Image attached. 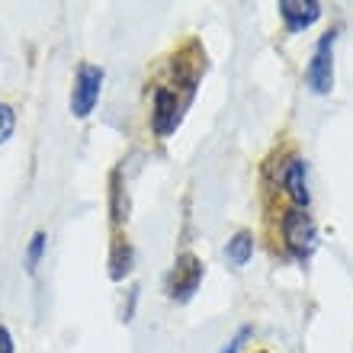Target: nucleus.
I'll use <instances>...</instances> for the list:
<instances>
[{"mask_svg":"<svg viewBox=\"0 0 353 353\" xmlns=\"http://www.w3.org/2000/svg\"><path fill=\"white\" fill-rule=\"evenodd\" d=\"M334 42H337V29H327L325 36L318 39L312 61L305 68V84L318 97H327L334 90Z\"/></svg>","mask_w":353,"mask_h":353,"instance_id":"obj_1","label":"nucleus"},{"mask_svg":"<svg viewBox=\"0 0 353 353\" xmlns=\"http://www.w3.org/2000/svg\"><path fill=\"white\" fill-rule=\"evenodd\" d=\"M103 74L100 65H81L74 74V87H71V112L74 119H87L93 112V106L100 103V93H103Z\"/></svg>","mask_w":353,"mask_h":353,"instance_id":"obj_2","label":"nucleus"},{"mask_svg":"<svg viewBox=\"0 0 353 353\" xmlns=\"http://www.w3.org/2000/svg\"><path fill=\"white\" fill-rule=\"evenodd\" d=\"M283 241H286L289 251L299 254V257H308V254L315 251L318 228L305 209H296V205H292V209L283 215Z\"/></svg>","mask_w":353,"mask_h":353,"instance_id":"obj_3","label":"nucleus"},{"mask_svg":"<svg viewBox=\"0 0 353 353\" xmlns=\"http://www.w3.org/2000/svg\"><path fill=\"white\" fill-rule=\"evenodd\" d=\"M180 110L183 103L176 100L174 87H154V106H151V119H154V132L161 139H168L170 132L180 125Z\"/></svg>","mask_w":353,"mask_h":353,"instance_id":"obj_4","label":"nucleus"},{"mask_svg":"<svg viewBox=\"0 0 353 353\" xmlns=\"http://www.w3.org/2000/svg\"><path fill=\"white\" fill-rule=\"evenodd\" d=\"M199 283H203V263L196 261L193 254H183L176 261L174 273H170V296L176 302H190L193 292L199 289Z\"/></svg>","mask_w":353,"mask_h":353,"instance_id":"obj_5","label":"nucleus"},{"mask_svg":"<svg viewBox=\"0 0 353 353\" xmlns=\"http://www.w3.org/2000/svg\"><path fill=\"white\" fill-rule=\"evenodd\" d=\"M276 10H279V17H283L289 32H305V29L321 17V3H318V0H279Z\"/></svg>","mask_w":353,"mask_h":353,"instance_id":"obj_6","label":"nucleus"},{"mask_svg":"<svg viewBox=\"0 0 353 353\" xmlns=\"http://www.w3.org/2000/svg\"><path fill=\"white\" fill-rule=\"evenodd\" d=\"M283 190L289 193V199L296 203V209H305L312 193H308V176H305V161L289 158L283 168Z\"/></svg>","mask_w":353,"mask_h":353,"instance_id":"obj_7","label":"nucleus"},{"mask_svg":"<svg viewBox=\"0 0 353 353\" xmlns=\"http://www.w3.org/2000/svg\"><path fill=\"white\" fill-rule=\"evenodd\" d=\"M225 257H228V263L232 267H248V261L254 257V238L251 232H238L228 241V248H225Z\"/></svg>","mask_w":353,"mask_h":353,"instance_id":"obj_8","label":"nucleus"},{"mask_svg":"<svg viewBox=\"0 0 353 353\" xmlns=\"http://www.w3.org/2000/svg\"><path fill=\"white\" fill-rule=\"evenodd\" d=\"M129 273H132V248L125 241H116L112 244V254H110V276L125 279Z\"/></svg>","mask_w":353,"mask_h":353,"instance_id":"obj_9","label":"nucleus"},{"mask_svg":"<svg viewBox=\"0 0 353 353\" xmlns=\"http://www.w3.org/2000/svg\"><path fill=\"white\" fill-rule=\"evenodd\" d=\"M46 248H48V234L46 232H36L29 238V248H26V273H36L42 257H46Z\"/></svg>","mask_w":353,"mask_h":353,"instance_id":"obj_10","label":"nucleus"},{"mask_svg":"<svg viewBox=\"0 0 353 353\" xmlns=\"http://www.w3.org/2000/svg\"><path fill=\"white\" fill-rule=\"evenodd\" d=\"M13 129H17V112L10 103H0V148L13 139Z\"/></svg>","mask_w":353,"mask_h":353,"instance_id":"obj_11","label":"nucleus"},{"mask_svg":"<svg viewBox=\"0 0 353 353\" xmlns=\"http://www.w3.org/2000/svg\"><path fill=\"white\" fill-rule=\"evenodd\" d=\"M251 331H254L251 325L238 327V334H234L232 341H228V344H225V347H222V350H219V353H238V350H241V347H244V341H248V337H251Z\"/></svg>","mask_w":353,"mask_h":353,"instance_id":"obj_12","label":"nucleus"},{"mask_svg":"<svg viewBox=\"0 0 353 353\" xmlns=\"http://www.w3.org/2000/svg\"><path fill=\"white\" fill-rule=\"evenodd\" d=\"M135 302H139V286H132V289H129V302L122 305V321H125V325H129L132 315H135Z\"/></svg>","mask_w":353,"mask_h":353,"instance_id":"obj_13","label":"nucleus"},{"mask_svg":"<svg viewBox=\"0 0 353 353\" xmlns=\"http://www.w3.org/2000/svg\"><path fill=\"white\" fill-rule=\"evenodd\" d=\"M0 353H13V334L7 325H0Z\"/></svg>","mask_w":353,"mask_h":353,"instance_id":"obj_14","label":"nucleus"}]
</instances>
